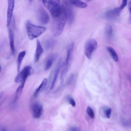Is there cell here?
Listing matches in <instances>:
<instances>
[{
	"mask_svg": "<svg viewBox=\"0 0 131 131\" xmlns=\"http://www.w3.org/2000/svg\"><path fill=\"white\" fill-rule=\"evenodd\" d=\"M62 12L58 17L53 18L51 24L52 34L54 37L59 36L62 32L67 18L65 9L63 6Z\"/></svg>",
	"mask_w": 131,
	"mask_h": 131,
	"instance_id": "cell-1",
	"label": "cell"
},
{
	"mask_svg": "<svg viewBox=\"0 0 131 131\" xmlns=\"http://www.w3.org/2000/svg\"><path fill=\"white\" fill-rule=\"evenodd\" d=\"M26 28L28 38L31 40L39 36L46 29L45 27L33 24L29 20L27 21Z\"/></svg>",
	"mask_w": 131,
	"mask_h": 131,
	"instance_id": "cell-2",
	"label": "cell"
},
{
	"mask_svg": "<svg viewBox=\"0 0 131 131\" xmlns=\"http://www.w3.org/2000/svg\"><path fill=\"white\" fill-rule=\"evenodd\" d=\"M42 2L53 18L57 17L60 15L62 11V6L53 4L46 0L43 1Z\"/></svg>",
	"mask_w": 131,
	"mask_h": 131,
	"instance_id": "cell-3",
	"label": "cell"
},
{
	"mask_svg": "<svg viewBox=\"0 0 131 131\" xmlns=\"http://www.w3.org/2000/svg\"><path fill=\"white\" fill-rule=\"evenodd\" d=\"M34 73V70L31 66H26L18 73L15 78V81L16 83H19L26 81L28 77Z\"/></svg>",
	"mask_w": 131,
	"mask_h": 131,
	"instance_id": "cell-4",
	"label": "cell"
},
{
	"mask_svg": "<svg viewBox=\"0 0 131 131\" xmlns=\"http://www.w3.org/2000/svg\"><path fill=\"white\" fill-rule=\"evenodd\" d=\"M97 46V42L94 39H90L86 42L84 46V51L85 54L88 59H91L93 52L96 50Z\"/></svg>",
	"mask_w": 131,
	"mask_h": 131,
	"instance_id": "cell-5",
	"label": "cell"
},
{
	"mask_svg": "<svg viewBox=\"0 0 131 131\" xmlns=\"http://www.w3.org/2000/svg\"><path fill=\"white\" fill-rule=\"evenodd\" d=\"M31 110L33 117L35 118H39L42 114L43 106L40 103L35 102L31 104Z\"/></svg>",
	"mask_w": 131,
	"mask_h": 131,
	"instance_id": "cell-6",
	"label": "cell"
},
{
	"mask_svg": "<svg viewBox=\"0 0 131 131\" xmlns=\"http://www.w3.org/2000/svg\"><path fill=\"white\" fill-rule=\"evenodd\" d=\"M64 7L66 12L67 20L69 24H71L74 18V12L71 4L67 0H65L64 2Z\"/></svg>",
	"mask_w": 131,
	"mask_h": 131,
	"instance_id": "cell-7",
	"label": "cell"
},
{
	"mask_svg": "<svg viewBox=\"0 0 131 131\" xmlns=\"http://www.w3.org/2000/svg\"><path fill=\"white\" fill-rule=\"evenodd\" d=\"M39 21L43 25L47 24L49 22V17L46 11L42 7L39 8L38 14Z\"/></svg>",
	"mask_w": 131,
	"mask_h": 131,
	"instance_id": "cell-8",
	"label": "cell"
},
{
	"mask_svg": "<svg viewBox=\"0 0 131 131\" xmlns=\"http://www.w3.org/2000/svg\"><path fill=\"white\" fill-rule=\"evenodd\" d=\"M14 5V0H8L7 21V27H9L10 24Z\"/></svg>",
	"mask_w": 131,
	"mask_h": 131,
	"instance_id": "cell-9",
	"label": "cell"
},
{
	"mask_svg": "<svg viewBox=\"0 0 131 131\" xmlns=\"http://www.w3.org/2000/svg\"><path fill=\"white\" fill-rule=\"evenodd\" d=\"M62 66V59L61 57L59 59L55 69L53 77L52 80L50 89H52L54 88L57 81L61 68Z\"/></svg>",
	"mask_w": 131,
	"mask_h": 131,
	"instance_id": "cell-10",
	"label": "cell"
},
{
	"mask_svg": "<svg viewBox=\"0 0 131 131\" xmlns=\"http://www.w3.org/2000/svg\"><path fill=\"white\" fill-rule=\"evenodd\" d=\"M121 10L120 7L110 10L106 13L105 17L109 20L114 19L119 16Z\"/></svg>",
	"mask_w": 131,
	"mask_h": 131,
	"instance_id": "cell-11",
	"label": "cell"
},
{
	"mask_svg": "<svg viewBox=\"0 0 131 131\" xmlns=\"http://www.w3.org/2000/svg\"><path fill=\"white\" fill-rule=\"evenodd\" d=\"M57 56V54L55 53L52 54L49 56L45 63L44 68L45 70L47 71L51 68L56 59Z\"/></svg>",
	"mask_w": 131,
	"mask_h": 131,
	"instance_id": "cell-12",
	"label": "cell"
},
{
	"mask_svg": "<svg viewBox=\"0 0 131 131\" xmlns=\"http://www.w3.org/2000/svg\"><path fill=\"white\" fill-rule=\"evenodd\" d=\"M8 37L11 52L13 55L15 54L14 35L11 29L8 28Z\"/></svg>",
	"mask_w": 131,
	"mask_h": 131,
	"instance_id": "cell-13",
	"label": "cell"
},
{
	"mask_svg": "<svg viewBox=\"0 0 131 131\" xmlns=\"http://www.w3.org/2000/svg\"><path fill=\"white\" fill-rule=\"evenodd\" d=\"M36 47L35 57V61L37 62L43 52V49L39 41L37 40L36 42Z\"/></svg>",
	"mask_w": 131,
	"mask_h": 131,
	"instance_id": "cell-14",
	"label": "cell"
},
{
	"mask_svg": "<svg viewBox=\"0 0 131 131\" xmlns=\"http://www.w3.org/2000/svg\"><path fill=\"white\" fill-rule=\"evenodd\" d=\"M26 53V51L24 50L20 52L18 55L17 59V68L18 73L20 71L21 64Z\"/></svg>",
	"mask_w": 131,
	"mask_h": 131,
	"instance_id": "cell-15",
	"label": "cell"
},
{
	"mask_svg": "<svg viewBox=\"0 0 131 131\" xmlns=\"http://www.w3.org/2000/svg\"><path fill=\"white\" fill-rule=\"evenodd\" d=\"M47 79L46 78L44 79L40 85L36 89L35 92L34 94V96L35 97H37L39 93L44 89L47 84Z\"/></svg>",
	"mask_w": 131,
	"mask_h": 131,
	"instance_id": "cell-16",
	"label": "cell"
},
{
	"mask_svg": "<svg viewBox=\"0 0 131 131\" xmlns=\"http://www.w3.org/2000/svg\"><path fill=\"white\" fill-rule=\"evenodd\" d=\"M71 4L81 8H84L87 6V4L81 0H67Z\"/></svg>",
	"mask_w": 131,
	"mask_h": 131,
	"instance_id": "cell-17",
	"label": "cell"
},
{
	"mask_svg": "<svg viewBox=\"0 0 131 131\" xmlns=\"http://www.w3.org/2000/svg\"><path fill=\"white\" fill-rule=\"evenodd\" d=\"M26 81L22 82L16 90L15 96L14 100V102H16L18 99L23 91Z\"/></svg>",
	"mask_w": 131,
	"mask_h": 131,
	"instance_id": "cell-18",
	"label": "cell"
},
{
	"mask_svg": "<svg viewBox=\"0 0 131 131\" xmlns=\"http://www.w3.org/2000/svg\"><path fill=\"white\" fill-rule=\"evenodd\" d=\"M55 43V41L53 39L51 38H48L44 42V47L46 50H49L54 46Z\"/></svg>",
	"mask_w": 131,
	"mask_h": 131,
	"instance_id": "cell-19",
	"label": "cell"
},
{
	"mask_svg": "<svg viewBox=\"0 0 131 131\" xmlns=\"http://www.w3.org/2000/svg\"><path fill=\"white\" fill-rule=\"evenodd\" d=\"M107 49L112 58L115 61L117 62L118 60V57L115 50L113 48L110 47H107Z\"/></svg>",
	"mask_w": 131,
	"mask_h": 131,
	"instance_id": "cell-20",
	"label": "cell"
},
{
	"mask_svg": "<svg viewBox=\"0 0 131 131\" xmlns=\"http://www.w3.org/2000/svg\"><path fill=\"white\" fill-rule=\"evenodd\" d=\"M86 112L91 118L93 119L94 117V114L92 108L90 106H88L86 108Z\"/></svg>",
	"mask_w": 131,
	"mask_h": 131,
	"instance_id": "cell-21",
	"label": "cell"
},
{
	"mask_svg": "<svg viewBox=\"0 0 131 131\" xmlns=\"http://www.w3.org/2000/svg\"><path fill=\"white\" fill-rule=\"evenodd\" d=\"M104 113L105 117L107 118H109L111 116L112 110L110 108H106L104 109L103 110Z\"/></svg>",
	"mask_w": 131,
	"mask_h": 131,
	"instance_id": "cell-22",
	"label": "cell"
},
{
	"mask_svg": "<svg viewBox=\"0 0 131 131\" xmlns=\"http://www.w3.org/2000/svg\"><path fill=\"white\" fill-rule=\"evenodd\" d=\"M105 34L106 36L109 38L112 34V27L110 26H107L105 29Z\"/></svg>",
	"mask_w": 131,
	"mask_h": 131,
	"instance_id": "cell-23",
	"label": "cell"
},
{
	"mask_svg": "<svg viewBox=\"0 0 131 131\" xmlns=\"http://www.w3.org/2000/svg\"><path fill=\"white\" fill-rule=\"evenodd\" d=\"M68 101L69 103L72 107H75L76 106V103L73 98L69 97L68 98Z\"/></svg>",
	"mask_w": 131,
	"mask_h": 131,
	"instance_id": "cell-24",
	"label": "cell"
},
{
	"mask_svg": "<svg viewBox=\"0 0 131 131\" xmlns=\"http://www.w3.org/2000/svg\"><path fill=\"white\" fill-rule=\"evenodd\" d=\"M127 1L128 0H122V5L119 7L122 10L126 6L127 4Z\"/></svg>",
	"mask_w": 131,
	"mask_h": 131,
	"instance_id": "cell-25",
	"label": "cell"
},
{
	"mask_svg": "<svg viewBox=\"0 0 131 131\" xmlns=\"http://www.w3.org/2000/svg\"><path fill=\"white\" fill-rule=\"evenodd\" d=\"M69 131H80V129L78 127H70L69 129Z\"/></svg>",
	"mask_w": 131,
	"mask_h": 131,
	"instance_id": "cell-26",
	"label": "cell"
},
{
	"mask_svg": "<svg viewBox=\"0 0 131 131\" xmlns=\"http://www.w3.org/2000/svg\"><path fill=\"white\" fill-rule=\"evenodd\" d=\"M49 1L53 4L59 5L60 2V0H49Z\"/></svg>",
	"mask_w": 131,
	"mask_h": 131,
	"instance_id": "cell-27",
	"label": "cell"
},
{
	"mask_svg": "<svg viewBox=\"0 0 131 131\" xmlns=\"http://www.w3.org/2000/svg\"><path fill=\"white\" fill-rule=\"evenodd\" d=\"M129 12L130 14V15L131 16V2H130V6L129 7Z\"/></svg>",
	"mask_w": 131,
	"mask_h": 131,
	"instance_id": "cell-28",
	"label": "cell"
},
{
	"mask_svg": "<svg viewBox=\"0 0 131 131\" xmlns=\"http://www.w3.org/2000/svg\"><path fill=\"white\" fill-rule=\"evenodd\" d=\"M29 2H31L33 0H29Z\"/></svg>",
	"mask_w": 131,
	"mask_h": 131,
	"instance_id": "cell-29",
	"label": "cell"
},
{
	"mask_svg": "<svg viewBox=\"0 0 131 131\" xmlns=\"http://www.w3.org/2000/svg\"><path fill=\"white\" fill-rule=\"evenodd\" d=\"M91 0H87L88 1H90Z\"/></svg>",
	"mask_w": 131,
	"mask_h": 131,
	"instance_id": "cell-30",
	"label": "cell"
},
{
	"mask_svg": "<svg viewBox=\"0 0 131 131\" xmlns=\"http://www.w3.org/2000/svg\"><path fill=\"white\" fill-rule=\"evenodd\" d=\"M42 0V1H43V0Z\"/></svg>",
	"mask_w": 131,
	"mask_h": 131,
	"instance_id": "cell-31",
	"label": "cell"
}]
</instances>
